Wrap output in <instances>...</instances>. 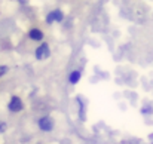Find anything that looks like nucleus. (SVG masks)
<instances>
[{"label":"nucleus","mask_w":153,"mask_h":144,"mask_svg":"<svg viewBox=\"0 0 153 144\" xmlns=\"http://www.w3.org/2000/svg\"><path fill=\"white\" fill-rule=\"evenodd\" d=\"M7 107H9L10 111L16 113V111H21L24 108V104H22V99L19 96H12L10 101H9V104H7Z\"/></svg>","instance_id":"7ed1b4c3"},{"label":"nucleus","mask_w":153,"mask_h":144,"mask_svg":"<svg viewBox=\"0 0 153 144\" xmlns=\"http://www.w3.org/2000/svg\"><path fill=\"white\" fill-rule=\"evenodd\" d=\"M82 77V73H80V70H74V71H71L70 74H68V82L71 83V85H74V83H77L79 82V79Z\"/></svg>","instance_id":"423d86ee"},{"label":"nucleus","mask_w":153,"mask_h":144,"mask_svg":"<svg viewBox=\"0 0 153 144\" xmlns=\"http://www.w3.org/2000/svg\"><path fill=\"white\" fill-rule=\"evenodd\" d=\"M6 128H7V125H6L4 122H0V132H4Z\"/></svg>","instance_id":"6e6552de"},{"label":"nucleus","mask_w":153,"mask_h":144,"mask_svg":"<svg viewBox=\"0 0 153 144\" xmlns=\"http://www.w3.org/2000/svg\"><path fill=\"white\" fill-rule=\"evenodd\" d=\"M51 55V50H49V45L48 43H42L39 48L36 49V58L37 59H46L48 56Z\"/></svg>","instance_id":"20e7f679"},{"label":"nucleus","mask_w":153,"mask_h":144,"mask_svg":"<svg viewBox=\"0 0 153 144\" xmlns=\"http://www.w3.org/2000/svg\"><path fill=\"white\" fill-rule=\"evenodd\" d=\"M39 128L42 131H45V132L52 131V128H53V119H52L51 116H42L39 119Z\"/></svg>","instance_id":"f03ea898"},{"label":"nucleus","mask_w":153,"mask_h":144,"mask_svg":"<svg viewBox=\"0 0 153 144\" xmlns=\"http://www.w3.org/2000/svg\"><path fill=\"white\" fill-rule=\"evenodd\" d=\"M64 19V13L61 9H53L46 15V22L52 24V22H61Z\"/></svg>","instance_id":"f257e3e1"},{"label":"nucleus","mask_w":153,"mask_h":144,"mask_svg":"<svg viewBox=\"0 0 153 144\" xmlns=\"http://www.w3.org/2000/svg\"><path fill=\"white\" fill-rule=\"evenodd\" d=\"M28 36H30L31 40L40 42V40L43 39V31H42L40 28H31V30L28 31Z\"/></svg>","instance_id":"39448f33"},{"label":"nucleus","mask_w":153,"mask_h":144,"mask_svg":"<svg viewBox=\"0 0 153 144\" xmlns=\"http://www.w3.org/2000/svg\"><path fill=\"white\" fill-rule=\"evenodd\" d=\"M7 70H9V67H7V65H0V77H1L3 74H6V73H7Z\"/></svg>","instance_id":"0eeeda50"}]
</instances>
